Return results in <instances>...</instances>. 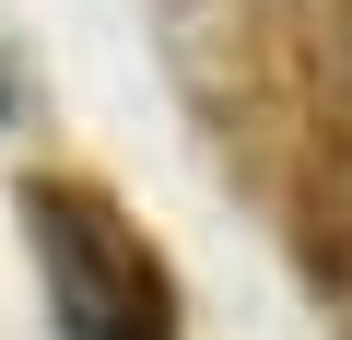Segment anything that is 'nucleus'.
I'll use <instances>...</instances> for the list:
<instances>
[{
  "label": "nucleus",
  "instance_id": "nucleus-1",
  "mask_svg": "<svg viewBox=\"0 0 352 340\" xmlns=\"http://www.w3.org/2000/svg\"><path fill=\"white\" fill-rule=\"evenodd\" d=\"M24 235H36V282H47L59 340H176L164 258L94 188H24Z\"/></svg>",
  "mask_w": 352,
  "mask_h": 340
},
{
  "label": "nucleus",
  "instance_id": "nucleus-2",
  "mask_svg": "<svg viewBox=\"0 0 352 340\" xmlns=\"http://www.w3.org/2000/svg\"><path fill=\"white\" fill-rule=\"evenodd\" d=\"M0 117H12V71H0Z\"/></svg>",
  "mask_w": 352,
  "mask_h": 340
}]
</instances>
